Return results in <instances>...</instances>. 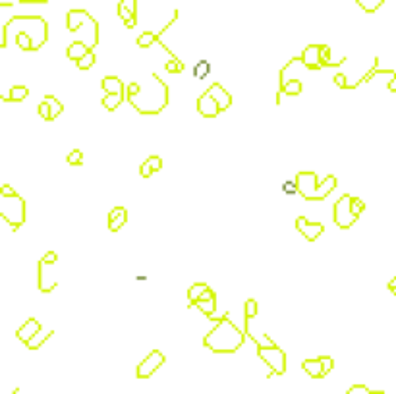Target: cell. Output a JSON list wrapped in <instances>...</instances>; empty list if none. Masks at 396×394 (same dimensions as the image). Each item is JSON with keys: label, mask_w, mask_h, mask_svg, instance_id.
Segmentation results:
<instances>
[{"label": "cell", "mask_w": 396, "mask_h": 394, "mask_svg": "<svg viewBox=\"0 0 396 394\" xmlns=\"http://www.w3.org/2000/svg\"><path fill=\"white\" fill-rule=\"evenodd\" d=\"M16 43H18V46L23 48V51H33V39H31L25 31H20L16 35Z\"/></svg>", "instance_id": "484cf974"}, {"label": "cell", "mask_w": 396, "mask_h": 394, "mask_svg": "<svg viewBox=\"0 0 396 394\" xmlns=\"http://www.w3.org/2000/svg\"><path fill=\"white\" fill-rule=\"evenodd\" d=\"M128 222V209L124 207H114L109 213V230L110 232H118L124 228V224Z\"/></svg>", "instance_id": "7c38bea8"}, {"label": "cell", "mask_w": 396, "mask_h": 394, "mask_svg": "<svg viewBox=\"0 0 396 394\" xmlns=\"http://www.w3.org/2000/svg\"><path fill=\"white\" fill-rule=\"evenodd\" d=\"M103 89L107 91V93H118V95H126L124 93V83H122V79L118 76H107L103 79Z\"/></svg>", "instance_id": "e0dca14e"}, {"label": "cell", "mask_w": 396, "mask_h": 394, "mask_svg": "<svg viewBox=\"0 0 396 394\" xmlns=\"http://www.w3.org/2000/svg\"><path fill=\"white\" fill-rule=\"evenodd\" d=\"M16 392H18V388H14V390H12V392H10V394H16Z\"/></svg>", "instance_id": "7dc6e473"}, {"label": "cell", "mask_w": 396, "mask_h": 394, "mask_svg": "<svg viewBox=\"0 0 396 394\" xmlns=\"http://www.w3.org/2000/svg\"><path fill=\"white\" fill-rule=\"evenodd\" d=\"M163 363H165V354L159 350H153L137 365V379H149Z\"/></svg>", "instance_id": "8992f818"}, {"label": "cell", "mask_w": 396, "mask_h": 394, "mask_svg": "<svg viewBox=\"0 0 396 394\" xmlns=\"http://www.w3.org/2000/svg\"><path fill=\"white\" fill-rule=\"evenodd\" d=\"M135 14H137V0H120V4H118V16L122 18V22H124V25L128 29L135 27V23H137Z\"/></svg>", "instance_id": "52a82bcc"}, {"label": "cell", "mask_w": 396, "mask_h": 394, "mask_svg": "<svg viewBox=\"0 0 396 394\" xmlns=\"http://www.w3.org/2000/svg\"><path fill=\"white\" fill-rule=\"evenodd\" d=\"M280 93H286V95H300L302 93V81L300 79H290L284 83V87L280 89Z\"/></svg>", "instance_id": "4316f807"}, {"label": "cell", "mask_w": 396, "mask_h": 394, "mask_svg": "<svg viewBox=\"0 0 396 394\" xmlns=\"http://www.w3.org/2000/svg\"><path fill=\"white\" fill-rule=\"evenodd\" d=\"M85 18H87V12L85 10H70L68 12V29L70 31H77Z\"/></svg>", "instance_id": "ac0fdd59"}, {"label": "cell", "mask_w": 396, "mask_h": 394, "mask_svg": "<svg viewBox=\"0 0 396 394\" xmlns=\"http://www.w3.org/2000/svg\"><path fill=\"white\" fill-rule=\"evenodd\" d=\"M159 41V35L153 31H145L141 33L139 37H137V46H141V48H147V46H151L153 43Z\"/></svg>", "instance_id": "603a6c76"}, {"label": "cell", "mask_w": 396, "mask_h": 394, "mask_svg": "<svg viewBox=\"0 0 396 394\" xmlns=\"http://www.w3.org/2000/svg\"><path fill=\"white\" fill-rule=\"evenodd\" d=\"M388 290H390V292H394V290H396V276L392 278V280H390V282H388Z\"/></svg>", "instance_id": "7bdbcfd3"}, {"label": "cell", "mask_w": 396, "mask_h": 394, "mask_svg": "<svg viewBox=\"0 0 396 394\" xmlns=\"http://www.w3.org/2000/svg\"><path fill=\"white\" fill-rule=\"evenodd\" d=\"M302 367H304V371L308 373L309 377H313V379H323V377H327V375H325V369H323V361H321V358L306 360L302 363Z\"/></svg>", "instance_id": "9a60e30c"}, {"label": "cell", "mask_w": 396, "mask_h": 394, "mask_svg": "<svg viewBox=\"0 0 396 394\" xmlns=\"http://www.w3.org/2000/svg\"><path fill=\"white\" fill-rule=\"evenodd\" d=\"M334 83H336L340 89H350V85H348V81H346V76H344V74H336V76H334Z\"/></svg>", "instance_id": "8d00e7d4"}, {"label": "cell", "mask_w": 396, "mask_h": 394, "mask_svg": "<svg viewBox=\"0 0 396 394\" xmlns=\"http://www.w3.org/2000/svg\"><path fill=\"white\" fill-rule=\"evenodd\" d=\"M68 164H72V166H79V164L83 163V153L79 151V149H74L72 153L68 155Z\"/></svg>", "instance_id": "f1b7e54d"}, {"label": "cell", "mask_w": 396, "mask_h": 394, "mask_svg": "<svg viewBox=\"0 0 396 394\" xmlns=\"http://www.w3.org/2000/svg\"><path fill=\"white\" fill-rule=\"evenodd\" d=\"M39 114H41V118L46 122H53V118H51V107H48V103L43 98V103L39 105Z\"/></svg>", "instance_id": "d6a6232c"}, {"label": "cell", "mask_w": 396, "mask_h": 394, "mask_svg": "<svg viewBox=\"0 0 396 394\" xmlns=\"http://www.w3.org/2000/svg\"><path fill=\"white\" fill-rule=\"evenodd\" d=\"M302 62L306 68L309 70H321L323 64H321V44H309L306 46V51L302 53Z\"/></svg>", "instance_id": "30bf717a"}, {"label": "cell", "mask_w": 396, "mask_h": 394, "mask_svg": "<svg viewBox=\"0 0 396 394\" xmlns=\"http://www.w3.org/2000/svg\"><path fill=\"white\" fill-rule=\"evenodd\" d=\"M321 361H323V369H325V375H329L332 371V367H334V361L330 356H321Z\"/></svg>", "instance_id": "d590c367"}, {"label": "cell", "mask_w": 396, "mask_h": 394, "mask_svg": "<svg viewBox=\"0 0 396 394\" xmlns=\"http://www.w3.org/2000/svg\"><path fill=\"white\" fill-rule=\"evenodd\" d=\"M20 2H41V4H44L46 0H20Z\"/></svg>", "instance_id": "f6af8a7d"}, {"label": "cell", "mask_w": 396, "mask_h": 394, "mask_svg": "<svg viewBox=\"0 0 396 394\" xmlns=\"http://www.w3.org/2000/svg\"><path fill=\"white\" fill-rule=\"evenodd\" d=\"M352 195H342L332 207V219L336 222V226L342 230L352 228L358 220V217L352 213Z\"/></svg>", "instance_id": "277c9868"}, {"label": "cell", "mask_w": 396, "mask_h": 394, "mask_svg": "<svg viewBox=\"0 0 396 394\" xmlns=\"http://www.w3.org/2000/svg\"><path fill=\"white\" fill-rule=\"evenodd\" d=\"M211 95L215 97V101L219 103V107H220V110H226V109H230V105H232V95L226 91V89L222 87V85H219V83H215V85H211L209 89Z\"/></svg>", "instance_id": "5bb4252c"}, {"label": "cell", "mask_w": 396, "mask_h": 394, "mask_svg": "<svg viewBox=\"0 0 396 394\" xmlns=\"http://www.w3.org/2000/svg\"><path fill=\"white\" fill-rule=\"evenodd\" d=\"M166 70H168L170 74H178V72H182V70H184V64L178 60L176 56H172V60H170V62H166Z\"/></svg>", "instance_id": "4dcf8cb0"}, {"label": "cell", "mask_w": 396, "mask_h": 394, "mask_svg": "<svg viewBox=\"0 0 396 394\" xmlns=\"http://www.w3.org/2000/svg\"><path fill=\"white\" fill-rule=\"evenodd\" d=\"M27 87L25 85H14V87L10 89V95H2V101H8V103H20V101H23V98L27 97Z\"/></svg>", "instance_id": "ffe728a7"}, {"label": "cell", "mask_w": 396, "mask_h": 394, "mask_svg": "<svg viewBox=\"0 0 396 394\" xmlns=\"http://www.w3.org/2000/svg\"><path fill=\"white\" fill-rule=\"evenodd\" d=\"M207 72H209V64H205V62H199L197 68H195V76L203 77V76H207Z\"/></svg>", "instance_id": "74e56055"}, {"label": "cell", "mask_w": 396, "mask_h": 394, "mask_svg": "<svg viewBox=\"0 0 396 394\" xmlns=\"http://www.w3.org/2000/svg\"><path fill=\"white\" fill-rule=\"evenodd\" d=\"M259 358L271 367V375H284L286 373V354L280 350L278 346H271V348H257ZM269 375V377H271Z\"/></svg>", "instance_id": "5b68a950"}, {"label": "cell", "mask_w": 396, "mask_h": 394, "mask_svg": "<svg viewBox=\"0 0 396 394\" xmlns=\"http://www.w3.org/2000/svg\"><path fill=\"white\" fill-rule=\"evenodd\" d=\"M257 315V302L255 300H247L245 302V321H252V317Z\"/></svg>", "instance_id": "f546056e"}, {"label": "cell", "mask_w": 396, "mask_h": 394, "mask_svg": "<svg viewBox=\"0 0 396 394\" xmlns=\"http://www.w3.org/2000/svg\"><path fill=\"white\" fill-rule=\"evenodd\" d=\"M37 332H41V323H39L35 317H31V319H27L22 327L16 330V336H18V340H22V342L27 344Z\"/></svg>", "instance_id": "8fae6325"}, {"label": "cell", "mask_w": 396, "mask_h": 394, "mask_svg": "<svg viewBox=\"0 0 396 394\" xmlns=\"http://www.w3.org/2000/svg\"><path fill=\"white\" fill-rule=\"evenodd\" d=\"M139 93H141V89H139V83H135V81H133V83H130V85H128V91H126V98H133L135 95H139Z\"/></svg>", "instance_id": "e575fe53"}, {"label": "cell", "mask_w": 396, "mask_h": 394, "mask_svg": "<svg viewBox=\"0 0 396 394\" xmlns=\"http://www.w3.org/2000/svg\"><path fill=\"white\" fill-rule=\"evenodd\" d=\"M369 394H375V390H369Z\"/></svg>", "instance_id": "c3c4849f"}, {"label": "cell", "mask_w": 396, "mask_h": 394, "mask_svg": "<svg viewBox=\"0 0 396 394\" xmlns=\"http://www.w3.org/2000/svg\"><path fill=\"white\" fill-rule=\"evenodd\" d=\"M245 336L247 334L236 327L226 313V315H222V319H219L217 327L203 338V346L215 354H232V352L242 348Z\"/></svg>", "instance_id": "6da1fadb"}, {"label": "cell", "mask_w": 396, "mask_h": 394, "mask_svg": "<svg viewBox=\"0 0 396 394\" xmlns=\"http://www.w3.org/2000/svg\"><path fill=\"white\" fill-rule=\"evenodd\" d=\"M95 60H97V56H95L93 48H91V51H89L87 55L83 56L81 60H77V68H79V70H89V68H93Z\"/></svg>", "instance_id": "83f0119b"}, {"label": "cell", "mask_w": 396, "mask_h": 394, "mask_svg": "<svg viewBox=\"0 0 396 394\" xmlns=\"http://www.w3.org/2000/svg\"><path fill=\"white\" fill-rule=\"evenodd\" d=\"M209 290V286L205 284V282H195V284L189 286V290H187V302L191 304V306H195L199 302V298L205 294Z\"/></svg>", "instance_id": "d6986e66"}, {"label": "cell", "mask_w": 396, "mask_h": 394, "mask_svg": "<svg viewBox=\"0 0 396 394\" xmlns=\"http://www.w3.org/2000/svg\"><path fill=\"white\" fill-rule=\"evenodd\" d=\"M51 336H53V330H48V332H37V334H35L33 338L29 340L25 346H27L29 350H39V348H41V346H43L44 342L51 338Z\"/></svg>", "instance_id": "7402d4cb"}, {"label": "cell", "mask_w": 396, "mask_h": 394, "mask_svg": "<svg viewBox=\"0 0 396 394\" xmlns=\"http://www.w3.org/2000/svg\"><path fill=\"white\" fill-rule=\"evenodd\" d=\"M145 163L153 168V172H157V170H161V168H163V159H161V157H157V155H151Z\"/></svg>", "instance_id": "836d02e7"}, {"label": "cell", "mask_w": 396, "mask_h": 394, "mask_svg": "<svg viewBox=\"0 0 396 394\" xmlns=\"http://www.w3.org/2000/svg\"><path fill=\"white\" fill-rule=\"evenodd\" d=\"M0 195H16V191L12 189V186H8V184H4V186L0 187Z\"/></svg>", "instance_id": "60d3db41"}, {"label": "cell", "mask_w": 396, "mask_h": 394, "mask_svg": "<svg viewBox=\"0 0 396 394\" xmlns=\"http://www.w3.org/2000/svg\"><path fill=\"white\" fill-rule=\"evenodd\" d=\"M375 394H386V392H383V390H375Z\"/></svg>", "instance_id": "bcb514c9"}, {"label": "cell", "mask_w": 396, "mask_h": 394, "mask_svg": "<svg viewBox=\"0 0 396 394\" xmlns=\"http://www.w3.org/2000/svg\"><path fill=\"white\" fill-rule=\"evenodd\" d=\"M56 259H58L56 252H46V253L43 255V261L46 263V265H48V263H51V265H53V263H56Z\"/></svg>", "instance_id": "ab89813d"}, {"label": "cell", "mask_w": 396, "mask_h": 394, "mask_svg": "<svg viewBox=\"0 0 396 394\" xmlns=\"http://www.w3.org/2000/svg\"><path fill=\"white\" fill-rule=\"evenodd\" d=\"M296 184H298V191L302 193V197H306L309 201L311 199L321 201V199H325L336 187V178L334 176H327L325 182L319 184L315 172H300L296 176Z\"/></svg>", "instance_id": "7a4b0ae2"}, {"label": "cell", "mask_w": 396, "mask_h": 394, "mask_svg": "<svg viewBox=\"0 0 396 394\" xmlns=\"http://www.w3.org/2000/svg\"><path fill=\"white\" fill-rule=\"evenodd\" d=\"M44 101H46V103H48V107H51V118H53V120H55L56 116H60V114H62L64 107L60 105V101H58V98L53 97V95H46Z\"/></svg>", "instance_id": "d4e9b609"}, {"label": "cell", "mask_w": 396, "mask_h": 394, "mask_svg": "<svg viewBox=\"0 0 396 394\" xmlns=\"http://www.w3.org/2000/svg\"><path fill=\"white\" fill-rule=\"evenodd\" d=\"M286 191L290 193V191H298V189H294V186H292V184H288V186H286Z\"/></svg>", "instance_id": "ee69618b"}, {"label": "cell", "mask_w": 396, "mask_h": 394, "mask_svg": "<svg viewBox=\"0 0 396 394\" xmlns=\"http://www.w3.org/2000/svg\"><path fill=\"white\" fill-rule=\"evenodd\" d=\"M346 62V58H342L340 62L330 60V46L329 44H321V64L323 66H340Z\"/></svg>", "instance_id": "cb8c5ba5"}, {"label": "cell", "mask_w": 396, "mask_h": 394, "mask_svg": "<svg viewBox=\"0 0 396 394\" xmlns=\"http://www.w3.org/2000/svg\"><path fill=\"white\" fill-rule=\"evenodd\" d=\"M296 228L306 236L308 241H315L323 234V224L321 222H309L306 217H298L296 219Z\"/></svg>", "instance_id": "9c48e42d"}, {"label": "cell", "mask_w": 396, "mask_h": 394, "mask_svg": "<svg viewBox=\"0 0 396 394\" xmlns=\"http://www.w3.org/2000/svg\"><path fill=\"white\" fill-rule=\"evenodd\" d=\"M0 215L12 226V230H18L25 222V201L23 197L16 195H2L0 201Z\"/></svg>", "instance_id": "3957f363"}, {"label": "cell", "mask_w": 396, "mask_h": 394, "mask_svg": "<svg viewBox=\"0 0 396 394\" xmlns=\"http://www.w3.org/2000/svg\"><path fill=\"white\" fill-rule=\"evenodd\" d=\"M126 95H118V93H107L105 98H103V105L107 110H116L124 103Z\"/></svg>", "instance_id": "44dd1931"}, {"label": "cell", "mask_w": 396, "mask_h": 394, "mask_svg": "<svg viewBox=\"0 0 396 394\" xmlns=\"http://www.w3.org/2000/svg\"><path fill=\"white\" fill-rule=\"evenodd\" d=\"M139 174L143 176V178H149V176L153 174V168H151L147 163H143L141 166H139Z\"/></svg>", "instance_id": "f35d334b"}, {"label": "cell", "mask_w": 396, "mask_h": 394, "mask_svg": "<svg viewBox=\"0 0 396 394\" xmlns=\"http://www.w3.org/2000/svg\"><path fill=\"white\" fill-rule=\"evenodd\" d=\"M197 110H199V114L205 116V118H217L220 112V107L209 91H205V93L197 98Z\"/></svg>", "instance_id": "ba28073f"}, {"label": "cell", "mask_w": 396, "mask_h": 394, "mask_svg": "<svg viewBox=\"0 0 396 394\" xmlns=\"http://www.w3.org/2000/svg\"><path fill=\"white\" fill-rule=\"evenodd\" d=\"M195 306L201 309V313H205L207 317H213V313H215V309H217V294L209 288L205 294L199 298V302Z\"/></svg>", "instance_id": "4fadbf2b"}, {"label": "cell", "mask_w": 396, "mask_h": 394, "mask_svg": "<svg viewBox=\"0 0 396 394\" xmlns=\"http://www.w3.org/2000/svg\"><path fill=\"white\" fill-rule=\"evenodd\" d=\"M388 89H390L392 93H396V74H394V76H392V79L388 81Z\"/></svg>", "instance_id": "b9f144b4"}, {"label": "cell", "mask_w": 396, "mask_h": 394, "mask_svg": "<svg viewBox=\"0 0 396 394\" xmlns=\"http://www.w3.org/2000/svg\"><path fill=\"white\" fill-rule=\"evenodd\" d=\"M89 51H91V48L87 46V43H83V41H74V43L66 48V55L70 60H76L77 62V60H81L83 56L87 55Z\"/></svg>", "instance_id": "2e32d148"}, {"label": "cell", "mask_w": 396, "mask_h": 394, "mask_svg": "<svg viewBox=\"0 0 396 394\" xmlns=\"http://www.w3.org/2000/svg\"><path fill=\"white\" fill-rule=\"evenodd\" d=\"M363 211H365V203H363L360 197H354L352 199V213L360 219V215H362Z\"/></svg>", "instance_id": "1f68e13d"}]
</instances>
